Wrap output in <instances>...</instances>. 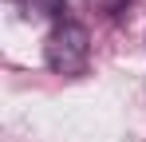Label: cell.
I'll list each match as a JSON object with an SVG mask.
<instances>
[{"label":"cell","instance_id":"cell-1","mask_svg":"<svg viewBox=\"0 0 146 142\" xmlns=\"http://www.w3.org/2000/svg\"><path fill=\"white\" fill-rule=\"evenodd\" d=\"M44 63L63 79L83 75L91 63V32L79 20H59L44 40Z\"/></svg>","mask_w":146,"mask_h":142},{"label":"cell","instance_id":"cell-2","mask_svg":"<svg viewBox=\"0 0 146 142\" xmlns=\"http://www.w3.org/2000/svg\"><path fill=\"white\" fill-rule=\"evenodd\" d=\"M44 4H48L51 12H67V8H75L79 0H44Z\"/></svg>","mask_w":146,"mask_h":142}]
</instances>
